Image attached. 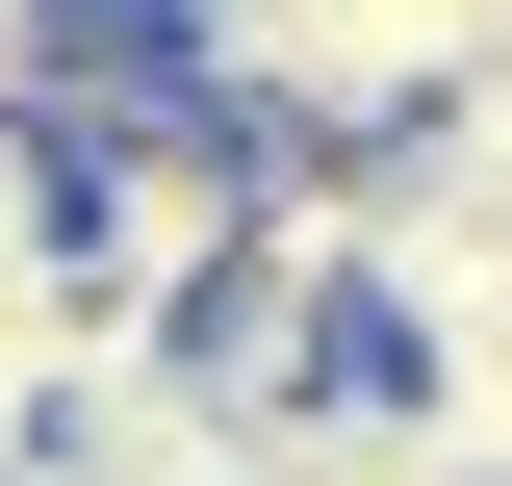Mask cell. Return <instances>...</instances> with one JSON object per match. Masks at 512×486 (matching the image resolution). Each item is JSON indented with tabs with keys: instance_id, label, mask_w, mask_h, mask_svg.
Masks as SVG:
<instances>
[{
	"instance_id": "6da1fadb",
	"label": "cell",
	"mask_w": 512,
	"mask_h": 486,
	"mask_svg": "<svg viewBox=\"0 0 512 486\" xmlns=\"http://www.w3.org/2000/svg\"><path fill=\"white\" fill-rule=\"evenodd\" d=\"M282 180H308V154H256L231 103H128V128H77V154H52V282H77V359H180L205 307L256 282Z\"/></svg>"
},
{
	"instance_id": "7a4b0ae2",
	"label": "cell",
	"mask_w": 512,
	"mask_h": 486,
	"mask_svg": "<svg viewBox=\"0 0 512 486\" xmlns=\"http://www.w3.org/2000/svg\"><path fill=\"white\" fill-rule=\"evenodd\" d=\"M26 486H128V461H77V435H52V461H26Z\"/></svg>"
}]
</instances>
